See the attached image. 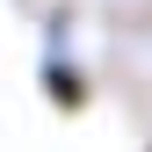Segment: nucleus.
<instances>
[{
    "instance_id": "1",
    "label": "nucleus",
    "mask_w": 152,
    "mask_h": 152,
    "mask_svg": "<svg viewBox=\"0 0 152 152\" xmlns=\"http://www.w3.org/2000/svg\"><path fill=\"white\" fill-rule=\"evenodd\" d=\"M44 87H51V102H58V109H87V80L72 72L65 51H51V58H44Z\"/></svg>"
}]
</instances>
